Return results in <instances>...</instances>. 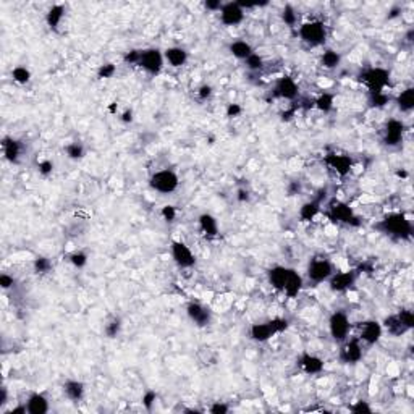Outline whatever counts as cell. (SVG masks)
Instances as JSON below:
<instances>
[{
    "mask_svg": "<svg viewBox=\"0 0 414 414\" xmlns=\"http://www.w3.org/2000/svg\"><path fill=\"white\" fill-rule=\"evenodd\" d=\"M379 227L383 230V233H389L392 237L397 238H408L412 231L411 222L404 217L403 214H392L389 217H385Z\"/></svg>",
    "mask_w": 414,
    "mask_h": 414,
    "instance_id": "cell-1",
    "label": "cell"
},
{
    "mask_svg": "<svg viewBox=\"0 0 414 414\" xmlns=\"http://www.w3.org/2000/svg\"><path fill=\"white\" fill-rule=\"evenodd\" d=\"M287 327H288L287 319H272V321L264 322V324H254L251 327V337L252 340L262 343V342L270 340L274 335L283 332Z\"/></svg>",
    "mask_w": 414,
    "mask_h": 414,
    "instance_id": "cell-2",
    "label": "cell"
},
{
    "mask_svg": "<svg viewBox=\"0 0 414 414\" xmlns=\"http://www.w3.org/2000/svg\"><path fill=\"white\" fill-rule=\"evenodd\" d=\"M299 37L301 41L317 47L322 45L327 39V28L321 21H307L299 26Z\"/></svg>",
    "mask_w": 414,
    "mask_h": 414,
    "instance_id": "cell-3",
    "label": "cell"
},
{
    "mask_svg": "<svg viewBox=\"0 0 414 414\" xmlns=\"http://www.w3.org/2000/svg\"><path fill=\"white\" fill-rule=\"evenodd\" d=\"M149 183L154 191L162 193V194H170L178 188L180 180H178V175L172 170H159L150 176Z\"/></svg>",
    "mask_w": 414,
    "mask_h": 414,
    "instance_id": "cell-4",
    "label": "cell"
},
{
    "mask_svg": "<svg viewBox=\"0 0 414 414\" xmlns=\"http://www.w3.org/2000/svg\"><path fill=\"white\" fill-rule=\"evenodd\" d=\"M328 330H330V335L335 342L343 343L348 335L351 332V324L348 316L343 313V310H337L328 319Z\"/></svg>",
    "mask_w": 414,
    "mask_h": 414,
    "instance_id": "cell-5",
    "label": "cell"
},
{
    "mask_svg": "<svg viewBox=\"0 0 414 414\" xmlns=\"http://www.w3.org/2000/svg\"><path fill=\"white\" fill-rule=\"evenodd\" d=\"M335 274L333 272V266L332 262L325 259V257H316L309 262L307 266V278L314 283H322V281H327L332 275Z\"/></svg>",
    "mask_w": 414,
    "mask_h": 414,
    "instance_id": "cell-6",
    "label": "cell"
},
{
    "mask_svg": "<svg viewBox=\"0 0 414 414\" xmlns=\"http://www.w3.org/2000/svg\"><path fill=\"white\" fill-rule=\"evenodd\" d=\"M361 78L366 83V86L369 88L371 94H377V92H383V89L387 88V84L390 81V73L383 68H371L368 71H364Z\"/></svg>",
    "mask_w": 414,
    "mask_h": 414,
    "instance_id": "cell-7",
    "label": "cell"
},
{
    "mask_svg": "<svg viewBox=\"0 0 414 414\" xmlns=\"http://www.w3.org/2000/svg\"><path fill=\"white\" fill-rule=\"evenodd\" d=\"M164 54L159 49H146L141 50V59L138 67L146 70L150 74H159L164 67Z\"/></svg>",
    "mask_w": 414,
    "mask_h": 414,
    "instance_id": "cell-8",
    "label": "cell"
},
{
    "mask_svg": "<svg viewBox=\"0 0 414 414\" xmlns=\"http://www.w3.org/2000/svg\"><path fill=\"white\" fill-rule=\"evenodd\" d=\"M363 357V345L359 338H351V340L343 342V346L340 350V359L345 364H354L359 363Z\"/></svg>",
    "mask_w": 414,
    "mask_h": 414,
    "instance_id": "cell-9",
    "label": "cell"
},
{
    "mask_svg": "<svg viewBox=\"0 0 414 414\" xmlns=\"http://www.w3.org/2000/svg\"><path fill=\"white\" fill-rule=\"evenodd\" d=\"M172 257L182 269H190L196 264V257L190 246H186L183 241H175L172 244Z\"/></svg>",
    "mask_w": 414,
    "mask_h": 414,
    "instance_id": "cell-10",
    "label": "cell"
},
{
    "mask_svg": "<svg viewBox=\"0 0 414 414\" xmlns=\"http://www.w3.org/2000/svg\"><path fill=\"white\" fill-rule=\"evenodd\" d=\"M244 20V10L238 2H227L220 8V21L225 26H237Z\"/></svg>",
    "mask_w": 414,
    "mask_h": 414,
    "instance_id": "cell-11",
    "label": "cell"
},
{
    "mask_svg": "<svg viewBox=\"0 0 414 414\" xmlns=\"http://www.w3.org/2000/svg\"><path fill=\"white\" fill-rule=\"evenodd\" d=\"M298 84L291 76H281L277 80L274 86V96L285 99V100H293L298 97Z\"/></svg>",
    "mask_w": 414,
    "mask_h": 414,
    "instance_id": "cell-12",
    "label": "cell"
},
{
    "mask_svg": "<svg viewBox=\"0 0 414 414\" xmlns=\"http://www.w3.org/2000/svg\"><path fill=\"white\" fill-rule=\"evenodd\" d=\"M383 327L377 321H366L359 327V340L364 342L366 345H375L382 337Z\"/></svg>",
    "mask_w": 414,
    "mask_h": 414,
    "instance_id": "cell-13",
    "label": "cell"
},
{
    "mask_svg": "<svg viewBox=\"0 0 414 414\" xmlns=\"http://www.w3.org/2000/svg\"><path fill=\"white\" fill-rule=\"evenodd\" d=\"M403 135H404V123L397 118H392L387 121V125H385V131H383V141L385 144L389 146H397L401 143L403 139Z\"/></svg>",
    "mask_w": 414,
    "mask_h": 414,
    "instance_id": "cell-14",
    "label": "cell"
},
{
    "mask_svg": "<svg viewBox=\"0 0 414 414\" xmlns=\"http://www.w3.org/2000/svg\"><path fill=\"white\" fill-rule=\"evenodd\" d=\"M186 313H188V317H190L197 327H205L211 324V319H212L211 310L199 303H190L186 307Z\"/></svg>",
    "mask_w": 414,
    "mask_h": 414,
    "instance_id": "cell-15",
    "label": "cell"
},
{
    "mask_svg": "<svg viewBox=\"0 0 414 414\" xmlns=\"http://www.w3.org/2000/svg\"><path fill=\"white\" fill-rule=\"evenodd\" d=\"M303 277H301L296 270L293 269H288V277H287V281H285V287H283V291L288 298H296L299 295V291L303 290Z\"/></svg>",
    "mask_w": 414,
    "mask_h": 414,
    "instance_id": "cell-16",
    "label": "cell"
},
{
    "mask_svg": "<svg viewBox=\"0 0 414 414\" xmlns=\"http://www.w3.org/2000/svg\"><path fill=\"white\" fill-rule=\"evenodd\" d=\"M354 280H356L354 272H338V274H333L330 278H328V281H330V288L333 291H345L348 288H351Z\"/></svg>",
    "mask_w": 414,
    "mask_h": 414,
    "instance_id": "cell-17",
    "label": "cell"
},
{
    "mask_svg": "<svg viewBox=\"0 0 414 414\" xmlns=\"http://www.w3.org/2000/svg\"><path fill=\"white\" fill-rule=\"evenodd\" d=\"M164 59L170 67L182 68L188 62V52L183 49V47H168V49L164 52Z\"/></svg>",
    "mask_w": 414,
    "mask_h": 414,
    "instance_id": "cell-18",
    "label": "cell"
},
{
    "mask_svg": "<svg viewBox=\"0 0 414 414\" xmlns=\"http://www.w3.org/2000/svg\"><path fill=\"white\" fill-rule=\"evenodd\" d=\"M325 162L330 165V168H333V170L338 173V175H346V173H350L351 170V159L348 157V156H342V154H330V156H327L325 159Z\"/></svg>",
    "mask_w": 414,
    "mask_h": 414,
    "instance_id": "cell-19",
    "label": "cell"
},
{
    "mask_svg": "<svg viewBox=\"0 0 414 414\" xmlns=\"http://www.w3.org/2000/svg\"><path fill=\"white\" fill-rule=\"evenodd\" d=\"M330 217L338 222H345V223H351L354 220V212L350 205H346L340 201H337L330 204Z\"/></svg>",
    "mask_w": 414,
    "mask_h": 414,
    "instance_id": "cell-20",
    "label": "cell"
},
{
    "mask_svg": "<svg viewBox=\"0 0 414 414\" xmlns=\"http://www.w3.org/2000/svg\"><path fill=\"white\" fill-rule=\"evenodd\" d=\"M26 409L30 414H45L49 411V401L42 393H33L26 401Z\"/></svg>",
    "mask_w": 414,
    "mask_h": 414,
    "instance_id": "cell-21",
    "label": "cell"
},
{
    "mask_svg": "<svg viewBox=\"0 0 414 414\" xmlns=\"http://www.w3.org/2000/svg\"><path fill=\"white\" fill-rule=\"evenodd\" d=\"M299 366L303 368V371L306 374H319L324 369V361L316 354L304 353L299 359Z\"/></svg>",
    "mask_w": 414,
    "mask_h": 414,
    "instance_id": "cell-22",
    "label": "cell"
},
{
    "mask_svg": "<svg viewBox=\"0 0 414 414\" xmlns=\"http://www.w3.org/2000/svg\"><path fill=\"white\" fill-rule=\"evenodd\" d=\"M2 147H4V156L5 159L10 164H16L18 159L21 156V144L20 141H16L13 138H5L4 143H2Z\"/></svg>",
    "mask_w": 414,
    "mask_h": 414,
    "instance_id": "cell-23",
    "label": "cell"
},
{
    "mask_svg": "<svg viewBox=\"0 0 414 414\" xmlns=\"http://www.w3.org/2000/svg\"><path fill=\"white\" fill-rule=\"evenodd\" d=\"M287 277H288V269L283 266H275L269 270V283L278 291H283Z\"/></svg>",
    "mask_w": 414,
    "mask_h": 414,
    "instance_id": "cell-24",
    "label": "cell"
},
{
    "mask_svg": "<svg viewBox=\"0 0 414 414\" xmlns=\"http://www.w3.org/2000/svg\"><path fill=\"white\" fill-rule=\"evenodd\" d=\"M63 392H65V395H67L68 400L81 401L86 389H84V383L80 382V380H67L63 385Z\"/></svg>",
    "mask_w": 414,
    "mask_h": 414,
    "instance_id": "cell-25",
    "label": "cell"
},
{
    "mask_svg": "<svg viewBox=\"0 0 414 414\" xmlns=\"http://www.w3.org/2000/svg\"><path fill=\"white\" fill-rule=\"evenodd\" d=\"M199 227L207 237H217L219 235V222L211 214H202L199 217Z\"/></svg>",
    "mask_w": 414,
    "mask_h": 414,
    "instance_id": "cell-26",
    "label": "cell"
},
{
    "mask_svg": "<svg viewBox=\"0 0 414 414\" xmlns=\"http://www.w3.org/2000/svg\"><path fill=\"white\" fill-rule=\"evenodd\" d=\"M230 52H231L233 57H237L238 60H246L254 50H252V47H251L249 42L238 39V41H233L230 44Z\"/></svg>",
    "mask_w": 414,
    "mask_h": 414,
    "instance_id": "cell-27",
    "label": "cell"
},
{
    "mask_svg": "<svg viewBox=\"0 0 414 414\" xmlns=\"http://www.w3.org/2000/svg\"><path fill=\"white\" fill-rule=\"evenodd\" d=\"M397 106L401 112H404V114H408V112H411L414 109V88H408L398 94Z\"/></svg>",
    "mask_w": 414,
    "mask_h": 414,
    "instance_id": "cell-28",
    "label": "cell"
},
{
    "mask_svg": "<svg viewBox=\"0 0 414 414\" xmlns=\"http://www.w3.org/2000/svg\"><path fill=\"white\" fill-rule=\"evenodd\" d=\"M63 16H65V7L63 5H54L49 12H47L45 15V21L47 24H49L50 30H57V28L60 26L62 20H63Z\"/></svg>",
    "mask_w": 414,
    "mask_h": 414,
    "instance_id": "cell-29",
    "label": "cell"
},
{
    "mask_svg": "<svg viewBox=\"0 0 414 414\" xmlns=\"http://www.w3.org/2000/svg\"><path fill=\"white\" fill-rule=\"evenodd\" d=\"M383 327L387 328V330H389L392 335H401V333H406V332H408V328L401 324L398 314L390 316V317L385 319V321H383Z\"/></svg>",
    "mask_w": 414,
    "mask_h": 414,
    "instance_id": "cell-30",
    "label": "cell"
},
{
    "mask_svg": "<svg viewBox=\"0 0 414 414\" xmlns=\"http://www.w3.org/2000/svg\"><path fill=\"white\" fill-rule=\"evenodd\" d=\"M342 62V55L338 54L337 50H325L322 54V57H321V63H322V67L327 68V70H333L337 68L338 65H340Z\"/></svg>",
    "mask_w": 414,
    "mask_h": 414,
    "instance_id": "cell-31",
    "label": "cell"
},
{
    "mask_svg": "<svg viewBox=\"0 0 414 414\" xmlns=\"http://www.w3.org/2000/svg\"><path fill=\"white\" fill-rule=\"evenodd\" d=\"M314 107H317L321 112L327 114V112H330L333 109V96L328 92H324L321 94L316 100H314Z\"/></svg>",
    "mask_w": 414,
    "mask_h": 414,
    "instance_id": "cell-32",
    "label": "cell"
},
{
    "mask_svg": "<svg viewBox=\"0 0 414 414\" xmlns=\"http://www.w3.org/2000/svg\"><path fill=\"white\" fill-rule=\"evenodd\" d=\"M317 214H319V202L313 201V202L303 204V207H301V211H299V217L303 220H306V222H309V220H313Z\"/></svg>",
    "mask_w": 414,
    "mask_h": 414,
    "instance_id": "cell-33",
    "label": "cell"
},
{
    "mask_svg": "<svg viewBox=\"0 0 414 414\" xmlns=\"http://www.w3.org/2000/svg\"><path fill=\"white\" fill-rule=\"evenodd\" d=\"M12 78L18 84H26L28 81L31 80V71L28 70L26 67H15L12 70Z\"/></svg>",
    "mask_w": 414,
    "mask_h": 414,
    "instance_id": "cell-34",
    "label": "cell"
},
{
    "mask_svg": "<svg viewBox=\"0 0 414 414\" xmlns=\"http://www.w3.org/2000/svg\"><path fill=\"white\" fill-rule=\"evenodd\" d=\"M244 65H246V68L249 71H259L262 67H264V59H262L259 54L252 52L249 57L244 60Z\"/></svg>",
    "mask_w": 414,
    "mask_h": 414,
    "instance_id": "cell-35",
    "label": "cell"
},
{
    "mask_svg": "<svg viewBox=\"0 0 414 414\" xmlns=\"http://www.w3.org/2000/svg\"><path fill=\"white\" fill-rule=\"evenodd\" d=\"M281 20H283V23L290 28H295V24L298 23V15L295 12V8L291 7V5H287L283 8V12H281Z\"/></svg>",
    "mask_w": 414,
    "mask_h": 414,
    "instance_id": "cell-36",
    "label": "cell"
},
{
    "mask_svg": "<svg viewBox=\"0 0 414 414\" xmlns=\"http://www.w3.org/2000/svg\"><path fill=\"white\" fill-rule=\"evenodd\" d=\"M121 330V321L118 317H114V319H110V321L106 324V328H104V332H106V335L109 338H115Z\"/></svg>",
    "mask_w": 414,
    "mask_h": 414,
    "instance_id": "cell-37",
    "label": "cell"
},
{
    "mask_svg": "<svg viewBox=\"0 0 414 414\" xmlns=\"http://www.w3.org/2000/svg\"><path fill=\"white\" fill-rule=\"evenodd\" d=\"M67 156L70 159H73V161H80V159H83V156H84L83 144H80V143H70L67 146Z\"/></svg>",
    "mask_w": 414,
    "mask_h": 414,
    "instance_id": "cell-38",
    "label": "cell"
},
{
    "mask_svg": "<svg viewBox=\"0 0 414 414\" xmlns=\"http://www.w3.org/2000/svg\"><path fill=\"white\" fill-rule=\"evenodd\" d=\"M70 262H71L74 267L81 269V267H84V266L88 264V256L83 251H74L71 256H70Z\"/></svg>",
    "mask_w": 414,
    "mask_h": 414,
    "instance_id": "cell-39",
    "label": "cell"
},
{
    "mask_svg": "<svg viewBox=\"0 0 414 414\" xmlns=\"http://www.w3.org/2000/svg\"><path fill=\"white\" fill-rule=\"evenodd\" d=\"M50 267H52V264L47 257H37L34 261V270L37 272V274H45V272L50 270Z\"/></svg>",
    "mask_w": 414,
    "mask_h": 414,
    "instance_id": "cell-40",
    "label": "cell"
},
{
    "mask_svg": "<svg viewBox=\"0 0 414 414\" xmlns=\"http://www.w3.org/2000/svg\"><path fill=\"white\" fill-rule=\"evenodd\" d=\"M398 317H400V321L401 324L408 328V330H411L412 325H414V314L411 313V310L408 309H404V310H400L398 313Z\"/></svg>",
    "mask_w": 414,
    "mask_h": 414,
    "instance_id": "cell-41",
    "label": "cell"
},
{
    "mask_svg": "<svg viewBox=\"0 0 414 414\" xmlns=\"http://www.w3.org/2000/svg\"><path fill=\"white\" fill-rule=\"evenodd\" d=\"M115 71H117V67L114 63H106L99 68L97 74H99V78H102V80H109V78L114 76Z\"/></svg>",
    "mask_w": 414,
    "mask_h": 414,
    "instance_id": "cell-42",
    "label": "cell"
},
{
    "mask_svg": "<svg viewBox=\"0 0 414 414\" xmlns=\"http://www.w3.org/2000/svg\"><path fill=\"white\" fill-rule=\"evenodd\" d=\"M389 96L385 92H377V94H371V104L375 107H383L385 104H389Z\"/></svg>",
    "mask_w": 414,
    "mask_h": 414,
    "instance_id": "cell-43",
    "label": "cell"
},
{
    "mask_svg": "<svg viewBox=\"0 0 414 414\" xmlns=\"http://www.w3.org/2000/svg\"><path fill=\"white\" fill-rule=\"evenodd\" d=\"M139 59H141V50H136V49L126 52L125 57H123L125 63H130V65H138L139 63Z\"/></svg>",
    "mask_w": 414,
    "mask_h": 414,
    "instance_id": "cell-44",
    "label": "cell"
},
{
    "mask_svg": "<svg viewBox=\"0 0 414 414\" xmlns=\"http://www.w3.org/2000/svg\"><path fill=\"white\" fill-rule=\"evenodd\" d=\"M162 217L167 222H173L175 217H176V209H175L173 205H164L162 207Z\"/></svg>",
    "mask_w": 414,
    "mask_h": 414,
    "instance_id": "cell-45",
    "label": "cell"
},
{
    "mask_svg": "<svg viewBox=\"0 0 414 414\" xmlns=\"http://www.w3.org/2000/svg\"><path fill=\"white\" fill-rule=\"evenodd\" d=\"M37 168H39V173L47 176V175H50L52 170H54V164L50 161H42L39 162V165H37Z\"/></svg>",
    "mask_w": 414,
    "mask_h": 414,
    "instance_id": "cell-46",
    "label": "cell"
},
{
    "mask_svg": "<svg viewBox=\"0 0 414 414\" xmlns=\"http://www.w3.org/2000/svg\"><path fill=\"white\" fill-rule=\"evenodd\" d=\"M353 412H372V408L368 404V401H357L351 406Z\"/></svg>",
    "mask_w": 414,
    "mask_h": 414,
    "instance_id": "cell-47",
    "label": "cell"
},
{
    "mask_svg": "<svg viewBox=\"0 0 414 414\" xmlns=\"http://www.w3.org/2000/svg\"><path fill=\"white\" fill-rule=\"evenodd\" d=\"M13 285H15V278L12 275H8V274H2V275H0V287H2L4 290L12 288Z\"/></svg>",
    "mask_w": 414,
    "mask_h": 414,
    "instance_id": "cell-48",
    "label": "cell"
},
{
    "mask_svg": "<svg viewBox=\"0 0 414 414\" xmlns=\"http://www.w3.org/2000/svg\"><path fill=\"white\" fill-rule=\"evenodd\" d=\"M212 414H225V412H228V406L225 403H220V401H217V403H214L212 406H211V409H209Z\"/></svg>",
    "mask_w": 414,
    "mask_h": 414,
    "instance_id": "cell-49",
    "label": "cell"
},
{
    "mask_svg": "<svg viewBox=\"0 0 414 414\" xmlns=\"http://www.w3.org/2000/svg\"><path fill=\"white\" fill-rule=\"evenodd\" d=\"M222 5H223V2H220V0H207V2L204 4V7L211 12H220Z\"/></svg>",
    "mask_w": 414,
    "mask_h": 414,
    "instance_id": "cell-50",
    "label": "cell"
},
{
    "mask_svg": "<svg viewBox=\"0 0 414 414\" xmlns=\"http://www.w3.org/2000/svg\"><path fill=\"white\" fill-rule=\"evenodd\" d=\"M243 112V109L238 106V104H230L228 109H227V117L233 118V117H238L240 114Z\"/></svg>",
    "mask_w": 414,
    "mask_h": 414,
    "instance_id": "cell-51",
    "label": "cell"
},
{
    "mask_svg": "<svg viewBox=\"0 0 414 414\" xmlns=\"http://www.w3.org/2000/svg\"><path fill=\"white\" fill-rule=\"evenodd\" d=\"M197 96H199L201 99L211 97V96H212V88H211V86H207V84H204V86H201L199 91H197Z\"/></svg>",
    "mask_w": 414,
    "mask_h": 414,
    "instance_id": "cell-52",
    "label": "cell"
},
{
    "mask_svg": "<svg viewBox=\"0 0 414 414\" xmlns=\"http://www.w3.org/2000/svg\"><path fill=\"white\" fill-rule=\"evenodd\" d=\"M143 401H144V406H146L147 409H150V406H152V403L156 401V393H154V392H147V393L144 395Z\"/></svg>",
    "mask_w": 414,
    "mask_h": 414,
    "instance_id": "cell-53",
    "label": "cell"
},
{
    "mask_svg": "<svg viewBox=\"0 0 414 414\" xmlns=\"http://www.w3.org/2000/svg\"><path fill=\"white\" fill-rule=\"evenodd\" d=\"M26 412H28L26 404H24V406H16V408H13V409L10 411V414H26Z\"/></svg>",
    "mask_w": 414,
    "mask_h": 414,
    "instance_id": "cell-54",
    "label": "cell"
},
{
    "mask_svg": "<svg viewBox=\"0 0 414 414\" xmlns=\"http://www.w3.org/2000/svg\"><path fill=\"white\" fill-rule=\"evenodd\" d=\"M121 120H123V121H131V120H133V112L126 110L125 114H123V117H121Z\"/></svg>",
    "mask_w": 414,
    "mask_h": 414,
    "instance_id": "cell-55",
    "label": "cell"
},
{
    "mask_svg": "<svg viewBox=\"0 0 414 414\" xmlns=\"http://www.w3.org/2000/svg\"><path fill=\"white\" fill-rule=\"evenodd\" d=\"M238 194H240V196H238V199H240V201H248V197H249V196H248V191H243V190H241V191H238Z\"/></svg>",
    "mask_w": 414,
    "mask_h": 414,
    "instance_id": "cell-56",
    "label": "cell"
},
{
    "mask_svg": "<svg viewBox=\"0 0 414 414\" xmlns=\"http://www.w3.org/2000/svg\"><path fill=\"white\" fill-rule=\"evenodd\" d=\"M5 403H7V389L4 387V389H2V398H0V404H2V406H4Z\"/></svg>",
    "mask_w": 414,
    "mask_h": 414,
    "instance_id": "cell-57",
    "label": "cell"
},
{
    "mask_svg": "<svg viewBox=\"0 0 414 414\" xmlns=\"http://www.w3.org/2000/svg\"><path fill=\"white\" fill-rule=\"evenodd\" d=\"M295 114V110H288V112H283V120H290L291 117H293Z\"/></svg>",
    "mask_w": 414,
    "mask_h": 414,
    "instance_id": "cell-58",
    "label": "cell"
},
{
    "mask_svg": "<svg viewBox=\"0 0 414 414\" xmlns=\"http://www.w3.org/2000/svg\"><path fill=\"white\" fill-rule=\"evenodd\" d=\"M293 191H299V183H293L290 186V194H293Z\"/></svg>",
    "mask_w": 414,
    "mask_h": 414,
    "instance_id": "cell-59",
    "label": "cell"
}]
</instances>
